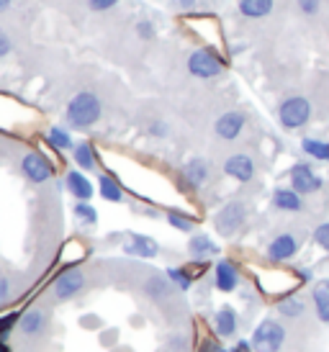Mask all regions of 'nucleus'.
<instances>
[{"label": "nucleus", "mask_w": 329, "mask_h": 352, "mask_svg": "<svg viewBox=\"0 0 329 352\" xmlns=\"http://www.w3.org/2000/svg\"><path fill=\"white\" fill-rule=\"evenodd\" d=\"M100 98L96 93H78L67 106V124L72 129H87L100 118Z\"/></svg>", "instance_id": "nucleus-1"}, {"label": "nucleus", "mask_w": 329, "mask_h": 352, "mask_svg": "<svg viewBox=\"0 0 329 352\" xmlns=\"http://www.w3.org/2000/svg\"><path fill=\"white\" fill-rule=\"evenodd\" d=\"M252 350L255 352H281L286 344V329L275 319H265L252 332Z\"/></svg>", "instance_id": "nucleus-2"}, {"label": "nucleus", "mask_w": 329, "mask_h": 352, "mask_svg": "<svg viewBox=\"0 0 329 352\" xmlns=\"http://www.w3.org/2000/svg\"><path fill=\"white\" fill-rule=\"evenodd\" d=\"M278 118L286 129H301L309 124L311 118V103L304 96H290L278 108Z\"/></svg>", "instance_id": "nucleus-3"}, {"label": "nucleus", "mask_w": 329, "mask_h": 352, "mask_svg": "<svg viewBox=\"0 0 329 352\" xmlns=\"http://www.w3.org/2000/svg\"><path fill=\"white\" fill-rule=\"evenodd\" d=\"M244 219H247V206L242 201H232V204H226L216 214L213 219V226H216V232L222 236H232L240 232V226L244 224Z\"/></svg>", "instance_id": "nucleus-4"}, {"label": "nucleus", "mask_w": 329, "mask_h": 352, "mask_svg": "<svg viewBox=\"0 0 329 352\" xmlns=\"http://www.w3.org/2000/svg\"><path fill=\"white\" fill-rule=\"evenodd\" d=\"M188 69H191V75H195V78L209 80V78L222 75L224 62H222V57L213 54L211 50H198L191 54V59H188Z\"/></svg>", "instance_id": "nucleus-5"}, {"label": "nucleus", "mask_w": 329, "mask_h": 352, "mask_svg": "<svg viewBox=\"0 0 329 352\" xmlns=\"http://www.w3.org/2000/svg\"><path fill=\"white\" fill-rule=\"evenodd\" d=\"M290 188L301 196H309V193H317L321 188V177L306 162H301V165L290 167Z\"/></svg>", "instance_id": "nucleus-6"}, {"label": "nucleus", "mask_w": 329, "mask_h": 352, "mask_svg": "<svg viewBox=\"0 0 329 352\" xmlns=\"http://www.w3.org/2000/svg\"><path fill=\"white\" fill-rule=\"evenodd\" d=\"M21 170L23 175L29 177L31 183H47L49 177L54 175V167L49 165V160L39 152H29L21 160Z\"/></svg>", "instance_id": "nucleus-7"}, {"label": "nucleus", "mask_w": 329, "mask_h": 352, "mask_svg": "<svg viewBox=\"0 0 329 352\" xmlns=\"http://www.w3.org/2000/svg\"><path fill=\"white\" fill-rule=\"evenodd\" d=\"M244 124H247V116H244L242 111H226V113H222V116L216 118L213 131H216V137L224 139V142H232V139H237L242 134Z\"/></svg>", "instance_id": "nucleus-8"}, {"label": "nucleus", "mask_w": 329, "mask_h": 352, "mask_svg": "<svg viewBox=\"0 0 329 352\" xmlns=\"http://www.w3.org/2000/svg\"><path fill=\"white\" fill-rule=\"evenodd\" d=\"M83 285H85L83 270H65L54 280V296H57L59 301H67V298H72V296H78L83 291Z\"/></svg>", "instance_id": "nucleus-9"}, {"label": "nucleus", "mask_w": 329, "mask_h": 352, "mask_svg": "<svg viewBox=\"0 0 329 352\" xmlns=\"http://www.w3.org/2000/svg\"><path fill=\"white\" fill-rule=\"evenodd\" d=\"M224 173L240 183H250L252 175H255V162H252L250 155H232L226 162H224Z\"/></svg>", "instance_id": "nucleus-10"}, {"label": "nucleus", "mask_w": 329, "mask_h": 352, "mask_svg": "<svg viewBox=\"0 0 329 352\" xmlns=\"http://www.w3.org/2000/svg\"><path fill=\"white\" fill-rule=\"evenodd\" d=\"M49 329V316L44 311H36L31 309L19 319V332L23 337H41V334Z\"/></svg>", "instance_id": "nucleus-11"}, {"label": "nucleus", "mask_w": 329, "mask_h": 352, "mask_svg": "<svg viewBox=\"0 0 329 352\" xmlns=\"http://www.w3.org/2000/svg\"><path fill=\"white\" fill-rule=\"evenodd\" d=\"M299 252V239L293 234H278L268 247V257L273 263H283V260H290L293 254Z\"/></svg>", "instance_id": "nucleus-12"}, {"label": "nucleus", "mask_w": 329, "mask_h": 352, "mask_svg": "<svg viewBox=\"0 0 329 352\" xmlns=\"http://www.w3.org/2000/svg\"><path fill=\"white\" fill-rule=\"evenodd\" d=\"M209 175H211V170H209V162L201 160V157H193L191 162H185L183 167V177L185 183L191 188H204L209 183Z\"/></svg>", "instance_id": "nucleus-13"}, {"label": "nucleus", "mask_w": 329, "mask_h": 352, "mask_svg": "<svg viewBox=\"0 0 329 352\" xmlns=\"http://www.w3.org/2000/svg\"><path fill=\"white\" fill-rule=\"evenodd\" d=\"M237 285H240L237 267H234L229 260H222V263L216 265V288H219L222 294H232Z\"/></svg>", "instance_id": "nucleus-14"}, {"label": "nucleus", "mask_w": 329, "mask_h": 352, "mask_svg": "<svg viewBox=\"0 0 329 352\" xmlns=\"http://www.w3.org/2000/svg\"><path fill=\"white\" fill-rule=\"evenodd\" d=\"M273 206L281 208V211H301L304 208V201H301V193H296L293 188H278L273 193Z\"/></svg>", "instance_id": "nucleus-15"}, {"label": "nucleus", "mask_w": 329, "mask_h": 352, "mask_svg": "<svg viewBox=\"0 0 329 352\" xmlns=\"http://www.w3.org/2000/svg\"><path fill=\"white\" fill-rule=\"evenodd\" d=\"M126 252L134 254V257H157L160 252V247L152 236H142V234H134L131 236V242L126 245Z\"/></svg>", "instance_id": "nucleus-16"}, {"label": "nucleus", "mask_w": 329, "mask_h": 352, "mask_svg": "<svg viewBox=\"0 0 329 352\" xmlns=\"http://www.w3.org/2000/svg\"><path fill=\"white\" fill-rule=\"evenodd\" d=\"M67 188L78 201H90L93 198V186H90V180L83 173H75V170L67 173Z\"/></svg>", "instance_id": "nucleus-17"}, {"label": "nucleus", "mask_w": 329, "mask_h": 352, "mask_svg": "<svg viewBox=\"0 0 329 352\" xmlns=\"http://www.w3.org/2000/svg\"><path fill=\"white\" fill-rule=\"evenodd\" d=\"M213 324H216L219 337H232V334L237 332V314H234L232 306H222V309L216 311Z\"/></svg>", "instance_id": "nucleus-18"}, {"label": "nucleus", "mask_w": 329, "mask_h": 352, "mask_svg": "<svg viewBox=\"0 0 329 352\" xmlns=\"http://www.w3.org/2000/svg\"><path fill=\"white\" fill-rule=\"evenodd\" d=\"M311 298H314V306H317L319 319L329 324V280H319V283L314 285Z\"/></svg>", "instance_id": "nucleus-19"}, {"label": "nucleus", "mask_w": 329, "mask_h": 352, "mask_svg": "<svg viewBox=\"0 0 329 352\" xmlns=\"http://www.w3.org/2000/svg\"><path fill=\"white\" fill-rule=\"evenodd\" d=\"M188 252L193 254L195 260H206V257H211V254L219 252V247L213 245L206 234H195V236H191V242H188Z\"/></svg>", "instance_id": "nucleus-20"}, {"label": "nucleus", "mask_w": 329, "mask_h": 352, "mask_svg": "<svg viewBox=\"0 0 329 352\" xmlns=\"http://www.w3.org/2000/svg\"><path fill=\"white\" fill-rule=\"evenodd\" d=\"M240 10L247 19H265L273 10V0H240Z\"/></svg>", "instance_id": "nucleus-21"}, {"label": "nucleus", "mask_w": 329, "mask_h": 352, "mask_svg": "<svg viewBox=\"0 0 329 352\" xmlns=\"http://www.w3.org/2000/svg\"><path fill=\"white\" fill-rule=\"evenodd\" d=\"M170 278H160V275H155V278H149L145 283V294L149 296V298H155V301H160V298H167L170 296Z\"/></svg>", "instance_id": "nucleus-22"}, {"label": "nucleus", "mask_w": 329, "mask_h": 352, "mask_svg": "<svg viewBox=\"0 0 329 352\" xmlns=\"http://www.w3.org/2000/svg\"><path fill=\"white\" fill-rule=\"evenodd\" d=\"M100 196L106 198V201H111V204H118L121 198H124V190H121V186H118L116 180L111 175H100Z\"/></svg>", "instance_id": "nucleus-23"}, {"label": "nucleus", "mask_w": 329, "mask_h": 352, "mask_svg": "<svg viewBox=\"0 0 329 352\" xmlns=\"http://www.w3.org/2000/svg\"><path fill=\"white\" fill-rule=\"evenodd\" d=\"M278 311H281L283 316H288V319H296V316H301V314L306 311V303H304L301 296H290V298L278 301Z\"/></svg>", "instance_id": "nucleus-24"}, {"label": "nucleus", "mask_w": 329, "mask_h": 352, "mask_svg": "<svg viewBox=\"0 0 329 352\" xmlns=\"http://www.w3.org/2000/svg\"><path fill=\"white\" fill-rule=\"evenodd\" d=\"M75 162H78L83 170H93V167H96V155H93V147H90L87 142L75 144Z\"/></svg>", "instance_id": "nucleus-25"}, {"label": "nucleus", "mask_w": 329, "mask_h": 352, "mask_svg": "<svg viewBox=\"0 0 329 352\" xmlns=\"http://www.w3.org/2000/svg\"><path fill=\"white\" fill-rule=\"evenodd\" d=\"M304 152L306 155H311L314 160H324V162H329V144L327 142H319V139H304Z\"/></svg>", "instance_id": "nucleus-26"}, {"label": "nucleus", "mask_w": 329, "mask_h": 352, "mask_svg": "<svg viewBox=\"0 0 329 352\" xmlns=\"http://www.w3.org/2000/svg\"><path fill=\"white\" fill-rule=\"evenodd\" d=\"M49 144H52L54 149H62V152H65V149L72 147V137H70L65 129L54 126L52 131H49Z\"/></svg>", "instance_id": "nucleus-27"}, {"label": "nucleus", "mask_w": 329, "mask_h": 352, "mask_svg": "<svg viewBox=\"0 0 329 352\" xmlns=\"http://www.w3.org/2000/svg\"><path fill=\"white\" fill-rule=\"evenodd\" d=\"M167 278H170V280L180 288V291H188V288L193 285V278H191V273H188V270H183V267H170V270H167Z\"/></svg>", "instance_id": "nucleus-28"}, {"label": "nucleus", "mask_w": 329, "mask_h": 352, "mask_svg": "<svg viewBox=\"0 0 329 352\" xmlns=\"http://www.w3.org/2000/svg\"><path fill=\"white\" fill-rule=\"evenodd\" d=\"M75 216H78L80 221H85V224H96L98 221V211L87 204V201H80V204L75 206Z\"/></svg>", "instance_id": "nucleus-29"}, {"label": "nucleus", "mask_w": 329, "mask_h": 352, "mask_svg": "<svg viewBox=\"0 0 329 352\" xmlns=\"http://www.w3.org/2000/svg\"><path fill=\"white\" fill-rule=\"evenodd\" d=\"M167 221H170V226H175L178 232H193V221H191L188 216L178 214V211H167Z\"/></svg>", "instance_id": "nucleus-30"}, {"label": "nucleus", "mask_w": 329, "mask_h": 352, "mask_svg": "<svg viewBox=\"0 0 329 352\" xmlns=\"http://www.w3.org/2000/svg\"><path fill=\"white\" fill-rule=\"evenodd\" d=\"M314 242H317L321 250H327V252H329V221L314 229Z\"/></svg>", "instance_id": "nucleus-31"}, {"label": "nucleus", "mask_w": 329, "mask_h": 352, "mask_svg": "<svg viewBox=\"0 0 329 352\" xmlns=\"http://www.w3.org/2000/svg\"><path fill=\"white\" fill-rule=\"evenodd\" d=\"M321 6V0H299V8L306 13V16H314L317 10H319Z\"/></svg>", "instance_id": "nucleus-32"}, {"label": "nucleus", "mask_w": 329, "mask_h": 352, "mask_svg": "<svg viewBox=\"0 0 329 352\" xmlns=\"http://www.w3.org/2000/svg\"><path fill=\"white\" fill-rule=\"evenodd\" d=\"M19 319H21L19 314H8V316H3V319H0V334H8V329L19 322Z\"/></svg>", "instance_id": "nucleus-33"}, {"label": "nucleus", "mask_w": 329, "mask_h": 352, "mask_svg": "<svg viewBox=\"0 0 329 352\" xmlns=\"http://www.w3.org/2000/svg\"><path fill=\"white\" fill-rule=\"evenodd\" d=\"M87 3H90L93 10H108L111 6H116L118 0H87Z\"/></svg>", "instance_id": "nucleus-34"}, {"label": "nucleus", "mask_w": 329, "mask_h": 352, "mask_svg": "<svg viewBox=\"0 0 329 352\" xmlns=\"http://www.w3.org/2000/svg\"><path fill=\"white\" fill-rule=\"evenodd\" d=\"M8 294H10V285L6 278H0V303H6L8 301Z\"/></svg>", "instance_id": "nucleus-35"}, {"label": "nucleus", "mask_w": 329, "mask_h": 352, "mask_svg": "<svg viewBox=\"0 0 329 352\" xmlns=\"http://www.w3.org/2000/svg\"><path fill=\"white\" fill-rule=\"evenodd\" d=\"M149 134H152V137H164V134H167V126L157 121V124H152V126H149Z\"/></svg>", "instance_id": "nucleus-36"}, {"label": "nucleus", "mask_w": 329, "mask_h": 352, "mask_svg": "<svg viewBox=\"0 0 329 352\" xmlns=\"http://www.w3.org/2000/svg\"><path fill=\"white\" fill-rule=\"evenodd\" d=\"M8 52H10V39L0 31V57H6Z\"/></svg>", "instance_id": "nucleus-37"}, {"label": "nucleus", "mask_w": 329, "mask_h": 352, "mask_svg": "<svg viewBox=\"0 0 329 352\" xmlns=\"http://www.w3.org/2000/svg\"><path fill=\"white\" fill-rule=\"evenodd\" d=\"M139 34H142L145 39H149V36H152V26H149V23H139Z\"/></svg>", "instance_id": "nucleus-38"}, {"label": "nucleus", "mask_w": 329, "mask_h": 352, "mask_svg": "<svg viewBox=\"0 0 329 352\" xmlns=\"http://www.w3.org/2000/svg\"><path fill=\"white\" fill-rule=\"evenodd\" d=\"M250 347H252V344H247V342H240V344H237V350H234V352H250Z\"/></svg>", "instance_id": "nucleus-39"}, {"label": "nucleus", "mask_w": 329, "mask_h": 352, "mask_svg": "<svg viewBox=\"0 0 329 352\" xmlns=\"http://www.w3.org/2000/svg\"><path fill=\"white\" fill-rule=\"evenodd\" d=\"M178 3H180L183 8H193V6H195V0H178Z\"/></svg>", "instance_id": "nucleus-40"}, {"label": "nucleus", "mask_w": 329, "mask_h": 352, "mask_svg": "<svg viewBox=\"0 0 329 352\" xmlns=\"http://www.w3.org/2000/svg\"><path fill=\"white\" fill-rule=\"evenodd\" d=\"M0 352H8V347H6V334H0Z\"/></svg>", "instance_id": "nucleus-41"}, {"label": "nucleus", "mask_w": 329, "mask_h": 352, "mask_svg": "<svg viewBox=\"0 0 329 352\" xmlns=\"http://www.w3.org/2000/svg\"><path fill=\"white\" fill-rule=\"evenodd\" d=\"M10 6V0H0V10H6Z\"/></svg>", "instance_id": "nucleus-42"}, {"label": "nucleus", "mask_w": 329, "mask_h": 352, "mask_svg": "<svg viewBox=\"0 0 329 352\" xmlns=\"http://www.w3.org/2000/svg\"><path fill=\"white\" fill-rule=\"evenodd\" d=\"M211 352H229V350H224V347H213Z\"/></svg>", "instance_id": "nucleus-43"}]
</instances>
